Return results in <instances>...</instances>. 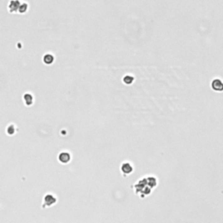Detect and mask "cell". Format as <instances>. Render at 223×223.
Segmentation results:
<instances>
[{
	"mask_svg": "<svg viewBox=\"0 0 223 223\" xmlns=\"http://www.w3.org/2000/svg\"><path fill=\"white\" fill-rule=\"evenodd\" d=\"M23 101L26 106H31L34 103V97L32 93H25L23 95Z\"/></svg>",
	"mask_w": 223,
	"mask_h": 223,
	"instance_id": "cell-6",
	"label": "cell"
},
{
	"mask_svg": "<svg viewBox=\"0 0 223 223\" xmlns=\"http://www.w3.org/2000/svg\"><path fill=\"white\" fill-rule=\"evenodd\" d=\"M57 201H58L57 196H55L54 194H46L43 198L42 208L46 209L47 207L54 206L55 204L57 203Z\"/></svg>",
	"mask_w": 223,
	"mask_h": 223,
	"instance_id": "cell-2",
	"label": "cell"
},
{
	"mask_svg": "<svg viewBox=\"0 0 223 223\" xmlns=\"http://www.w3.org/2000/svg\"><path fill=\"white\" fill-rule=\"evenodd\" d=\"M58 160H59V161L61 164L66 165L72 160V155H71V153L67 151L60 152L59 156H58Z\"/></svg>",
	"mask_w": 223,
	"mask_h": 223,
	"instance_id": "cell-3",
	"label": "cell"
},
{
	"mask_svg": "<svg viewBox=\"0 0 223 223\" xmlns=\"http://www.w3.org/2000/svg\"><path fill=\"white\" fill-rule=\"evenodd\" d=\"M54 56L51 54V53H46V54L43 56V62H44V64L47 65H51V64L54 62Z\"/></svg>",
	"mask_w": 223,
	"mask_h": 223,
	"instance_id": "cell-7",
	"label": "cell"
},
{
	"mask_svg": "<svg viewBox=\"0 0 223 223\" xmlns=\"http://www.w3.org/2000/svg\"><path fill=\"white\" fill-rule=\"evenodd\" d=\"M120 171H121V173L123 174L129 175V174H131L133 172V166L129 161H125L120 166Z\"/></svg>",
	"mask_w": 223,
	"mask_h": 223,
	"instance_id": "cell-4",
	"label": "cell"
},
{
	"mask_svg": "<svg viewBox=\"0 0 223 223\" xmlns=\"http://www.w3.org/2000/svg\"><path fill=\"white\" fill-rule=\"evenodd\" d=\"M20 4H21V3H20L19 0H11L8 5L9 12L11 13L18 12V9H19Z\"/></svg>",
	"mask_w": 223,
	"mask_h": 223,
	"instance_id": "cell-5",
	"label": "cell"
},
{
	"mask_svg": "<svg viewBox=\"0 0 223 223\" xmlns=\"http://www.w3.org/2000/svg\"><path fill=\"white\" fill-rule=\"evenodd\" d=\"M133 188L135 190V194L140 198H145L148 195H150L153 191V187L149 183L148 177H143L140 180L138 181V182L133 186Z\"/></svg>",
	"mask_w": 223,
	"mask_h": 223,
	"instance_id": "cell-1",
	"label": "cell"
},
{
	"mask_svg": "<svg viewBox=\"0 0 223 223\" xmlns=\"http://www.w3.org/2000/svg\"><path fill=\"white\" fill-rule=\"evenodd\" d=\"M122 81L125 85H129L133 84V82L134 81V77L133 75H130V74H126V75L123 77Z\"/></svg>",
	"mask_w": 223,
	"mask_h": 223,
	"instance_id": "cell-8",
	"label": "cell"
},
{
	"mask_svg": "<svg viewBox=\"0 0 223 223\" xmlns=\"http://www.w3.org/2000/svg\"><path fill=\"white\" fill-rule=\"evenodd\" d=\"M16 132H17V128H16V126L13 124H11L6 127V133L8 135H14L16 133Z\"/></svg>",
	"mask_w": 223,
	"mask_h": 223,
	"instance_id": "cell-9",
	"label": "cell"
},
{
	"mask_svg": "<svg viewBox=\"0 0 223 223\" xmlns=\"http://www.w3.org/2000/svg\"><path fill=\"white\" fill-rule=\"evenodd\" d=\"M28 11V4L26 3H23V4H20L19 6V9H18V13H21V14H24L26 12Z\"/></svg>",
	"mask_w": 223,
	"mask_h": 223,
	"instance_id": "cell-10",
	"label": "cell"
}]
</instances>
